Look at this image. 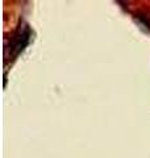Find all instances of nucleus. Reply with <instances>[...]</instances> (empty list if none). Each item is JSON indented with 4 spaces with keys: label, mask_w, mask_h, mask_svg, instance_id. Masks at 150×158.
I'll use <instances>...</instances> for the list:
<instances>
[{
    "label": "nucleus",
    "mask_w": 150,
    "mask_h": 158,
    "mask_svg": "<svg viewBox=\"0 0 150 158\" xmlns=\"http://www.w3.org/2000/svg\"><path fill=\"white\" fill-rule=\"evenodd\" d=\"M136 16L140 20V23H141L144 27H146L150 31V15H148L146 12H137Z\"/></svg>",
    "instance_id": "nucleus-2"
},
{
    "label": "nucleus",
    "mask_w": 150,
    "mask_h": 158,
    "mask_svg": "<svg viewBox=\"0 0 150 158\" xmlns=\"http://www.w3.org/2000/svg\"><path fill=\"white\" fill-rule=\"evenodd\" d=\"M31 28L27 24H20L19 28L16 29V32L13 33V36L11 37V42L8 45L9 50V58H17L20 54L24 52V49L29 45L31 42Z\"/></svg>",
    "instance_id": "nucleus-1"
}]
</instances>
